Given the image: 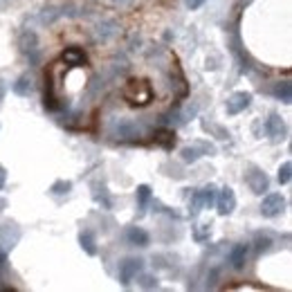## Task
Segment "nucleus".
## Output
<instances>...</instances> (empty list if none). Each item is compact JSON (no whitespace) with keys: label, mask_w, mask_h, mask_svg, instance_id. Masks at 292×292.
<instances>
[{"label":"nucleus","mask_w":292,"mask_h":292,"mask_svg":"<svg viewBox=\"0 0 292 292\" xmlns=\"http://www.w3.org/2000/svg\"><path fill=\"white\" fill-rule=\"evenodd\" d=\"M124 99H126L131 106H146V104H151L153 90H151V85H148V81H144V79L128 81L126 88H124Z\"/></svg>","instance_id":"f257e3e1"},{"label":"nucleus","mask_w":292,"mask_h":292,"mask_svg":"<svg viewBox=\"0 0 292 292\" xmlns=\"http://www.w3.org/2000/svg\"><path fill=\"white\" fill-rule=\"evenodd\" d=\"M18 241H21V227L16 223H12V220H5L0 225V247L5 252H9L18 245Z\"/></svg>","instance_id":"f03ea898"},{"label":"nucleus","mask_w":292,"mask_h":292,"mask_svg":"<svg viewBox=\"0 0 292 292\" xmlns=\"http://www.w3.org/2000/svg\"><path fill=\"white\" fill-rule=\"evenodd\" d=\"M285 209V198L281 193H267L261 203V216L265 218H276L279 214H283Z\"/></svg>","instance_id":"7ed1b4c3"},{"label":"nucleus","mask_w":292,"mask_h":292,"mask_svg":"<svg viewBox=\"0 0 292 292\" xmlns=\"http://www.w3.org/2000/svg\"><path fill=\"white\" fill-rule=\"evenodd\" d=\"M265 133L270 135L272 142H283L285 135H288V128H285V122L279 113H272L270 117L265 119Z\"/></svg>","instance_id":"20e7f679"},{"label":"nucleus","mask_w":292,"mask_h":292,"mask_svg":"<svg viewBox=\"0 0 292 292\" xmlns=\"http://www.w3.org/2000/svg\"><path fill=\"white\" fill-rule=\"evenodd\" d=\"M142 267H144L142 258H126V261L119 263V281H122V285H131V281L140 274Z\"/></svg>","instance_id":"39448f33"},{"label":"nucleus","mask_w":292,"mask_h":292,"mask_svg":"<svg viewBox=\"0 0 292 292\" xmlns=\"http://www.w3.org/2000/svg\"><path fill=\"white\" fill-rule=\"evenodd\" d=\"M245 180H247V186L252 189V193H256V196H263L270 189V178L261 169H256V166H250V173H247Z\"/></svg>","instance_id":"423d86ee"},{"label":"nucleus","mask_w":292,"mask_h":292,"mask_svg":"<svg viewBox=\"0 0 292 292\" xmlns=\"http://www.w3.org/2000/svg\"><path fill=\"white\" fill-rule=\"evenodd\" d=\"M216 209L220 216H229V214L236 209V196H234V189H229V186H225V189H220L216 193Z\"/></svg>","instance_id":"0eeeda50"},{"label":"nucleus","mask_w":292,"mask_h":292,"mask_svg":"<svg viewBox=\"0 0 292 292\" xmlns=\"http://www.w3.org/2000/svg\"><path fill=\"white\" fill-rule=\"evenodd\" d=\"M250 104H252V92L241 90V92H234L232 97L227 99L225 110H227V115H238V113H243L245 108H250Z\"/></svg>","instance_id":"6e6552de"},{"label":"nucleus","mask_w":292,"mask_h":292,"mask_svg":"<svg viewBox=\"0 0 292 292\" xmlns=\"http://www.w3.org/2000/svg\"><path fill=\"white\" fill-rule=\"evenodd\" d=\"M63 63L70 65V68H81V65L88 63V56H85L83 50H79V47H68V50L63 52Z\"/></svg>","instance_id":"1a4fd4ad"},{"label":"nucleus","mask_w":292,"mask_h":292,"mask_svg":"<svg viewBox=\"0 0 292 292\" xmlns=\"http://www.w3.org/2000/svg\"><path fill=\"white\" fill-rule=\"evenodd\" d=\"M247 252H250V245H247V243H238V245L232 247V252H229V263H232L234 270H243V267H245Z\"/></svg>","instance_id":"9d476101"},{"label":"nucleus","mask_w":292,"mask_h":292,"mask_svg":"<svg viewBox=\"0 0 292 292\" xmlns=\"http://www.w3.org/2000/svg\"><path fill=\"white\" fill-rule=\"evenodd\" d=\"M12 88L18 97H30V94L34 92V79H32V74H21Z\"/></svg>","instance_id":"9b49d317"},{"label":"nucleus","mask_w":292,"mask_h":292,"mask_svg":"<svg viewBox=\"0 0 292 292\" xmlns=\"http://www.w3.org/2000/svg\"><path fill=\"white\" fill-rule=\"evenodd\" d=\"M126 238H128V243H131V245H135V247H146L148 243H151L148 232H144L142 227H128Z\"/></svg>","instance_id":"f8f14e48"},{"label":"nucleus","mask_w":292,"mask_h":292,"mask_svg":"<svg viewBox=\"0 0 292 292\" xmlns=\"http://www.w3.org/2000/svg\"><path fill=\"white\" fill-rule=\"evenodd\" d=\"M79 245H81V250H83L88 256H94L99 252L97 250V241H94V234L88 232V229L79 234Z\"/></svg>","instance_id":"ddd939ff"},{"label":"nucleus","mask_w":292,"mask_h":292,"mask_svg":"<svg viewBox=\"0 0 292 292\" xmlns=\"http://www.w3.org/2000/svg\"><path fill=\"white\" fill-rule=\"evenodd\" d=\"M155 144H160V146H164L166 151H171L175 144V133L171 131V128H162V131H157L155 133Z\"/></svg>","instance_id":"4468645a"},{"label":"nucleus","mask_w":292,"mask_h":292,"mask_svg":"<svg viewBox=\"0 0 292 292\" xmlns=\"http://www.w3.org/2000/svg\"><path fill=\"white\" fill-rule=\"evenodd\" d=\"M272 94H274L276 99H281L283 104H290L292 94H290V83L288 81H281V83H276L274 88H272Z\"/></svg>","instance_id":"2eb2a0df"},{"label":"nucleus","mask_w":292,"mask_h":292,"mask_svg":"<svg viewBox=\"0 0 292 292\" xmlns=\"http://www.w3.org/2000/svg\"><path fill=\"white\" fill-rule=\"evenodd\" d=\"M36 43H38V38H36L34 32H25V34L21 36V52H25V54L34 52L36 50Z\"/></svg>","instance_id":"dca6fc26"},{"label":"nucleus","mask_w":292,"mask_h":292,"mask_svg":"<svg viewBox=\"0 0 292 292\" xmlns=\"http://www.w3.org/2000/svg\"><path fill=\"white\" fill-rule=\"evenodd\" d=\"M216 193H218V189L214 184H207L203 191H200V198H203V207H209L212 209L214 207V203H216Z\"/></svg>","instance_id":"f3484780"},{"label":"nucleus","mask_w":292,"mask_h":292,"mask_svg":"<svg viewBox=\"0 0 292 292\" xmlns=\"http://www.w3.org/2000/svg\"><path fill=\"white\" fill-rule=\"evenodd\" d=\"M50 191L54 196H68L70 191H72V182H70V180H56V182L50 186Z\"/></svg>","instance_id":"a211bd4d"},{"label":"nucleus","mask_w":292,"mask_h":292,"mask_svg":"<svg viewBox=\"0 0 292 292\" xmlns=\"http://www.w3.org/2000/svg\"><path fill=\"white\" fill-rule=\"evenodd\" d=\"M148 200H151V186H148V184H140V186H137V203H140L142 209H146Z\"/></svg>","instance_id":"6ab92c4d"},{"label":"nucleus","mask_w":292,"mask_h":292,"mask_svg":"<svg viewBox=\"0 0 292 292\" xmlns=\"http://www.w3.org/2000/svg\"><path fill=\"white\" fill-rule=\"evenodd\" d=\"M292 178V164L290 162H283V164L279 166V175H276V180H279V184H288Z\"/></svg>","instance_id":"aec40b11"},{"label":"nucleus","mask_w":292,"mask_h":292,"mask_svg":"<svg viewBox=\"0 0 292 292\" xmlns=\"http://www.w3.org/2000/svg\"><path fill=\"white\" fill-rule=\"evenodd\" d=\"M180 155H182V162H186V164H191V162H196L200 157V151L196 146H184L182 151H180Z\"/></svg>","instance_id":"412c9836"},{"label":"nucleus","mask_w":292,"mask_h":292,"mask_svg":"<svg viewBox=\"0 0 292 292\" xmlns=\"http://www.w3.org/2000/svg\"><path fill=\"white\" fill-rule=\"evenodd\" d=\"M272 245V238L267 234H256V252H267Z\"/></svg>","instance_id":"4be33fe9"},{"label":"nucleus","mask_w":292,"mask_h":292,"mask_svg":"<svg viewBox=\"0 0 292 292\" xmlns=\"http://www.w3.org/2000/svg\"><path fill=\"white\" fill-rule=\"evenodd\" d=\"M193 146L200 151V155H216V146L207 144V142H196Z\"/></svg>","instance_id":"5701e85b"},{"label":"nucleus","mask_w":292,"mask_h":292,"mask_svg":"<svg viewBox=\"0 0 292 292\" xmlns=\"http://www.w3.org/2000/svg\"><path fill=\"white\" fill-rule=\"evenodd\" d=\"M200 207H203V198H200V191H196L193 198H191V214L196 216L200 212Z\"/></svg>","instance_id":"b1692460"},{"label":"nucleus","mask_w":292,"mask_h":292,"mask_svg":"<svg viewBox=\"0 0 292 292\" xmlns=\"http://www.w3.org/2000/svg\"><path fill=\"white\" fill-rule=\"evenodd\" d=\"M140 285H142V288H146V290L157 288V279H155V276H151V274H146V276H142Z\"/></svg>","instance_id":"393cba45"},{"label":"nucleus","mask_w":292,"mask_h":292,"mask_svg":"<svg viewBox=\"0 0 292 292\" xmlns=\"http://www.w3.org/2000/svg\"><path fill=\"white\" fill-rule=\"evenodd\" d=\"M203 229H198L196 232V241H205V238L209 236V225H200Z\"/></svg>","instance_id":"a878e982"},{"label":"nucleus","mask_w":292,"mask_h":292,"mask_svg":"<svg viewBox=\"0 0 292 292\" xmlns=\"http://www.w3.org/2000/svg\"><path fill=\"white\" fill-rule=\"evenodd\" d=\"M5 182H7V171H5V166L0 164V189L5 186Z\"/></svg>","instance_id":"bb28decb"},{"label":"nucleus","mask_w":292,"mask_h":292,"mask_svg":"<svg viewBox=\"0 0 292 292\" xmlns=\"http://www.w3.org/2000/svg\"><path fill=\"white\" fill-rule=\"evenodd\" d=\"M203 3H205V0H186V7H189V9H198Z\"/></svg>","instance_id":"cd10ccee"},{"label":"nucleus","mask_w":292,"mask_h":292,"mask_svg":"<svg viewBox=\"0 0 292 292\" xmlns=\"http://www.w3.org/2000/svg\"><path fill=\"white\" fill-rule=\"evenodd\" d=\"M9 3H12V0H0V9H7Z\"/></svg>","instance_id":"c85d7f7f"},{"label":"nucleus","mask_w":292,"mask_h":292,"mask_svg":"<svg viewBox=\"0 0 292 292\" xmlns=\"http://www.w3.org/2000/svg\"><path fill=\"white\" fill-rule=\"evenodd\" d=\"M3 97H5V83L0 81V99H3Z\"/></svg>","instance_id":"c756f323"},{"label":"nucleus","mask_w":292,"mask_h":292,"mask_svg":"<svg viewBox=\"0 0 292 292\" xmlns=\"http://www.w3.org/2000/svg\"><path fill=\"white\" fill-rule=\"evenodd\" d=\"M5 261H7V258H5V254H3V252H0V267L5 265Z\"/></svg>","instance_id":"7c9ffc66"}]
</instances>
